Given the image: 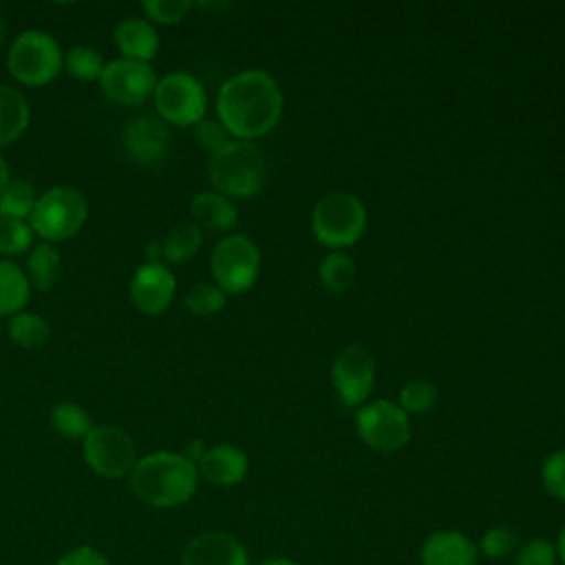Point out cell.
Returning a JSON list of instances; mask_svg holds the SVG:
<instances>
[{"label": "cell", "instance_id": "d4e9b609", "mask_svg": "<svg viewBox=\"0 0 565 565\" xmlns=\"http://www.w3.org/2000/svg\"><path fill=\"white\" fill-rule=\"evenodd\" d=\"M7 331H9L11 342H15L22 349H40L51 338V329H49L46 320L38 313H29V311H20V313L11 316Z\"/></svg>", "mask_w": 565, "mask_h": 565}, {"label": "cell", "instance_id": "d6a6232c", "mask_svg": "<svg viewBox=\"0 0 565 565\" xmlns=\"http://www.w3.org/2000/svg\"><path fill=\"white\" fill-rule=\"evenodd\" d=\"M33 245V230L26 221L0 218V254L15 256Z\"/></svg>", "mask_w": 565, "mask_h": 565}, {"label": "cell", "instance_id": "484cf974", "mask_svg": "<svg viewBox=\"0 0 565 565\" xmlns=\"http://www.w3.org/2000/svg\"><path fill=\"white\" fill-rule=\"evenodd\" d=\"M35 188L24 179H13L0 190V218L26 221L35 207Z\"/></svg>", "mask_w": 565, "mask_h": 565}, {"label": "cell", "instance_id": "836d02e7", "mask_svg": "<svg viewBox=\"0 0 565 565\" xmlns=\"http://www.w3.org/2000/svg\"><path fill=\"white\" fill-rule=\"evenodd\" d=\"M190 9H192V2L188 0H143L141 2V11L146 13L148 22L163 24V26L181 22L190 13Z\"/></svg>", "mask_w": 565, "mask_h": 565}, {"label": "cell", "instance_id": "30bf717a", "mask_svg": "<svg viewBox=\"0 0 565 565\" xmlns=\"http://www.w3.org/2000/svg\"><path fill=\"white\" fill-rule=\"evenodd\" d=\"M82 455L86 466L106 479L130 477L137 463V448L132 437L117 426H93L82 439Z\"/></svg>", "mask_w": 565, "mask_h": 565}, {"label": "cell", "instance_id": "f1b7e54d", "mask_svg": "<svg viewBox=\"0 0 565 565\" xmlns=\"http://www.w3.org/2000/svg\"><path fill=\"white\" fill-rule=\"evenodd\" d=\"M519 543H521L519 534L512 527L492 525L477 541V552H479V556H486L488 561H501L505 556H514Z\"/></svg>", "mask_w": 565, "mask_h": 565}, {"label": "cell", "instance_id": "cb8c5ba5", "mask_svg": "<svg viewBox=\"0 0 565 565\" xmlns=\"http://www.w3.org/2000/svg\"><path fill=\"white\" fill-rule=\"evenodd\" d=\"M60 271H62V256L51 243H40L31 249L26 260V276L35 289L40 291L51 289L57 282Z\"/></svg>", "mask_w": 565, "mask_h": 565}, {"label": "cell", "instance_id": "ac0fdd59", "mask_svg": "<svg viewBox=\"0 0 565 565\" xmlns=\"http://www.w3.org/2000/svg\"><path fill=\"white\" fill-rule=\"evenodd\" d=\"M113 40L124 60L150 64L159 51L157 29L146 18H124L117 22Z\"/></svg>", "mask_w": 565, "mask_h": 565}, {"label": "cell", "instance_id": "74e56055", "mask_svg": "<svg viewBox=\"0 0 565 565\" xmlns=\"http://www.w3.org/2000/svg\"><path fill=\"white\" fill-rule=\"evenodd\" d=\"M256 565H298V563L289 556H267V558H260Z\"/></svg>", "mask_w": 565, "mask_h": 565}, {"label": "cell", "instance_id": "ba28073f", "mask_svg": "<svg viewBox=\"0 0 565 565\" xmlns=\"http://www.w3.org/2000/svg\"><path fill=\"white\" fill-rule=\"evenodd\" d=\"M152 99L159 119L177 128L196 126L207 110V95L203 84L185 71H172L163 75L157 82Z\"/></svg>", "mask_w": 565, "mask_h": 565}, {"label": "cell", "instance_id": "8992f818", "mask_svg": "<svg viewBox=\"0 0 565 565\" xmlns=\"http://www.w3.org/2000/svg\"><path fill=\"white\" fill-rule=\"evenodd\" d=\"M88 218L86 196L71 185H53L42 192L29 216L33 234L46 243L66 241L75 236Z\"/></svg>", "mask_w": 565, "mask_h": 565}, {"label": "cell", "instance_id": "4fadbf2b", "mask_svg": "<svg viewBox=\"0 0 565 565\" xmlns=\"http://www.w3.org/2000/svg\"><path fill=\"white\" fill-rule=\"evenodd\" d=\"M172 146V132L157 117H137L124 128L126 154L143 168H154L166 161Z\"/></svg>", "mask_w": 565, "mask_h": 565}, {"label": "cell", "instance_id": "5b68a950", "mask_svg": "<svg viewBox=\"0 0 565 565\" xmlns=\"http://www.w3.org/2000/svg\"><path fill=\"white\" fill-rule=\"evenodd\" d=\"M9 73L24 86H46L64 68V53L53 35L40 29L22 31L7 53Z\"/></svg>", "mask_w": 565, "mask_h": 565}, {"label": "cell", "instance_id": "52a82bcc", "mask_svg": "<svg viewBox=\"0 0 565 565\" xmlns=\"http://www.w3.org/2000/svg\"><path fill=\"white\" fill-rule=\"evenodd\" d=\"M210 271L214 285L225 294H245L258 280L260 252L247 236L227 234L210 254Z\"/></svg>", "mask_w": 565, "mask_h": 565}, {"label": "cell", "instance_id": "277c9868", "mask_svg": "<svg viewBox=\"0 0 565 565\" xmlns=\"http://www.w3.org/2000/svg\"><path fill=\"white\" fill-rule=\"evenodd\" d=\"M366 230V207L351 192H329L313 205V238L331 249L351 247Z\"/></svg>", "mask_w": 565, "mask_h": 565}, {"label": "cell", "instance_id": "d6986e66", "mask_svg": "<svg viewBox=\"0 0 565 565\" xmlns=\"http://www.w3.org/2000/svg\"><path fill=\"white\" fill-rule=\"evenodd\" d=\"M192 223L210 232H230L238 223V212L232 199L218 192H199L190 201Z\"/></svg>", "mask_w": 565, "mask_h": 565}, {"label": "cell", "instance_id": "9a60e30c", "mask_svg": "<svg viewBox=\"0 0 565 565\" xmlns=\"http://www.w3.org/2000/svg\"><path fill=\"white\" fill-rule=\"evenodd\" d=\"M181 565H252V561L234 534L203 532L185 545Z\"/></svg>", "mask_w": 565, "mask_h": 565}, {"label": "cell", "instance_id": "e0dca14e", "mask_svg": "<svg viewBox=\"0 0 565 565\" xmlns=\"http://www.w3.org/2000/svg\"><path fill=\"white\" fill-rule=\"evenodd\" d=\"M199 477L218 488H232L241 483L247 475L249 459L243 448L234 444L210 446L203 457L196 461Z\"/></svg>", "mask_w": 565, "mask_h": 565}, {"label": "cell", "instance_id": "e575fe53", "mask_svg": "<svg viewBox=\"0 0 565 565\" xmlns=\"http://www.w3.org/2000/svg\"><path fill=\"white\" fill-rule=\"evenodd\" d=\"M541 483L552 499L565 501V448H558L543 459Z\"/></svg>", "mask_w": 565, "mask_h": 565}, {"label": "cell", "instance_id": "44dd1931", "mask_svg": "<svg viewBox=\"0 0 565 565\" xmlns=\"http://www.w3.org/2000/svg\"><path fill=\"white\" fill-rule=\"evenodd\" d=\"M31 296V282L13 260H0V316H15Z\"/></svg>", "mask_w": 565, "mask_h": 565}, {"label": "cell", "instance_id": "5bb4252c", "mask_svg": "<svg viewBox=\"0 0 565 565\" xmlns=\"http://www.w3.org/2000/svg\"><path fill=\"white\" fill-rule=\"evenodd\" d=\"M177 291L174 274L163 263H143L135 269L130 278L132 305L146 316L163 313Z\"/></svg>", "mask_w": 565, "mask_h": 565}, {"label": "cell", "instance_id": "8fae6325", "mask_svg": "<svg viewBox=\"0 0 565 565\" xmlns=\"http://www.w3.org/2000/svg\"><path fill=\"white\" fill-rule=\"evenodd\" d=\"M331 382L344 406H360L375 384V360L362 344L342 347L331 364Z\"/></svg>", "mask_w": 565, "mask_h": 565}, {"label": "cell", "instance_id": "d590c367", "mask_svg": "<svg viewBox=\"0 0 565 565\" xmlns=\"http://www.w3.org/2000/svg\"><path fill=\"white\" fill-rule=\"evenodd\" d=\"M194 135H196V139H199V146H201L203 150H207L210 157L216 154V152H221L223 148H227L232 141H236V139L230 135V130H227L218 119H207V117H203V119L194 126Z\"/></svg>", "mask_w": 565, "mask_h": 565}, {"label": "cell", "instance_id": "6da1fadb", "mask_svg": "<svg viewBox=\"0 0 565 565\" xmlns=\"http://www.w3.org/2000/svg\"><path fill=\"white\" fill-rule=\"evenodd\" d=\"M282 88L263 68H245L223 82L216 95V119L238 141L267 135L280 121Z\"/></svg>", "mask_w": 565, "mask_h": 565}, {"label": "cell", "instance_id": "ab89813d", "mask_svg": "<svg viewBox=\"0 0 565 565\" xmlns=\"http://www.w3.org/2000/svg\"><path fill=\"white\" fill-rule=\"evenodd\" d=\"M11 181V172H9V163L4 161V157L0 154V190Z\"/></svg>", "mask_w": 565, "mask_h": 565}, {"label": "cell", "instance_id": "f546056e", "mask_svg": "<svg viewBox=\"0 0 565 565\" xmlns=\"http://www.w3.org/2000/svg\"><path fill=\"white\" fill-rule=\"evenodd\" d=\"M397 404L406 415H424L437 404V386L430 380H411L399 388Z\"/></svg>", "mask_w": 565, "mask_h": 565}, {"label": "cell", "instance_id": "4316f807", "mask_svg": "<svg viewBox=\"0 0 565 565\" xmlns=\"http://www.w3.org/2000/svg\"><path fill=\"white\" fill-rule=\"evenodd\" d=\"M51 426L64 439H84L93 428L88 413L75 402H60L51 411Z\"/></svg>", "mask_w": 565, "mask_h": 565}, {"label": "cell", "instance_id": "7c38bea8", "mask_svg": "<svg viewBox=\"0 0 565 565\" xmlns=\"http://www.w3.org/2000/svg\"><path fill=\"white\" fill-rule=\"evenodd\" d=\"M157 82V73L150 64L124 57L108 62L97 79L102 95L119 106H137L146 102L152 97Z\"/></svg>", "mask_w": 565, "mask_h": 565}, {"label": "cell", "instance_id": "8d00e7d4", "mask_svg": "<svg viewBox=\"0 0 565 565\" xmlns=\"http://www.w3.org/2000/svg\"><path fill=\"white\" fill-rule=\"evenodd\" d=\"M53 565H110L108 556L93 545H77L64 552Z\"/></svg>", "mask_w": 565, "mask_h": 565}, {"label": "cell", "instance_id": "4dcf8cb0", "mask_svg": "<svg viewBox=\"0 0 565 565\" xmlns=\"http://www.w3.org/2000/svg\"><path fill=\"white\" fill-rule=\"evenodd\" d=\"M225 298L227 294L223 289H218L216 285H210V282H199L194 285L183 302L185 307L194 313V316H201V318H207V316H214L218 313L223 307H225Z\"/></svg>", "mask_w": 565, "mask_h": 565}, {"label": "cell", "instance_id": "2e32d148", "mask_svg": "<svg viewBox=\"0 0 565 565\" xmlns=\"http://www.w3.org/2000/svg\"><path fill=\"white\" fill-rule=\"evenodd\" d=\"M477 561V543L452 527L428 534L419 547L422 565H475Z\"/></svg>", "mask_w": 565, "mask_h": 565}, {"label": "cell", "instance_id": "9c48e42d", "mask_svg": "<svg viewBox=\"0 0 565 565\" xmlns=\"http://www.w3.org/2000/svg\"><path fill=\"white\" fill-rule=\"evenodd\" d=\"M355 433L371 450L395 452L411 439V419L397 402L375 399L358 408Z\"/></svg>", "mask_w": 565, "mask_h": 565}, {"label": "cell", "instance_id": "83f0119b", "mask_svg": "<svg viewBox=\"0 0 565 565\" xmlns=\"http://www.w3.org/2000/svg\"><path fill=\"white\" fill-rule=\"evenodd\" d=\"M106 62L104 57L86 44H75L64 53V68L71 77L79 82H97Z\"/></svg>", "mask_w": 565, "mask_h": 565}, {"label": "cell", "instance_id": "ffe728a7", "mask_svg": "<svg viewBox=\"0 0 565 565\" xmlns=\"http://www.w3.org/2000/svg\"><path fill=\"white\" fill-rule=\"evenodd\" d=\"M29 102L18 88L0 84V148L13 143L29 126Z\"/></svg>", "mask_w": 565, "mask_h": 565}, {"label": "cell", "instance_id": "1f68e13d", "mask_svg": "<svg viewBox=\"0 0 565 565\" xmlns=\"http://www.w3.org/2000/svg\"><path fill=\"white\" fill-rule=\"evenodd\" d=\"M514 565H558V554L554 541L545 536H530L519 543L514 556Z\"/></svg>", "mask_w": 565, "mask_h": 565}, {"label": "cell", "instance_id": "7a4b0ae2", "mask_svg": "<svg viewBox=\"0 0 565 565\" xmlns=\"http://www.w3.org/2000/svg\"><path fill=\"white\" fill-rule=\"evenodd\" d=\"M199 468L183 452L157 450L137 459L130 488L150 508L168 510L188 503L199 490Z\"/></svg>", "mask_w": 565, "mask_h": 565}, {"label": "cell", "instance_id": "603a6c76", "mask_svg": "<svg viewBox=\"0 0 565 565\" xmlns=\"http://www.w3.org/2000/svg\"><path fill=\"white\" fill-rule=\"evenodd\" d=\"M355 260L344 249H331L318 265L320 285L331 294H344L355 282Z\"/></svg>", "mask_w": 565, "mask_h": 565}, {"label": "cell", "instance_id": "f35d334b", "mask_svg": "<svg viewBox=\"0 0 565 565\" xmlns=\"http://www.w3.org/2000/svg\"><path fill=\"white\" fill-rule=\"evenodd\" d=\"M554 545H556V554H558V563L561 565H565V525L561 527V532H558V536H556V541H554Z\"/></svg>", "mask_w": 565, "mask_h": 565}, {"label": "cell", "instance_id": "7402d4cb", "mask_svg": "<svg viewBox=\"0 0 565 565\" xmlns=\"http://www.w3.org/2000/svg\"><path fill=\"white\" fill-rule=\"evenodd\" d=\"M201 243H203L201 227L194 225L192 221H183V223H177L166 234V238L161 243V256L170 265H181L199 252Z\"/></svg>", "mask_w": 565, "mask_h": 565}, {"label": "cell", "instance_id": "3957f363", "mask_svg": "<svg viewBox=\"0 0 565 565\" xmlns=\"http://www.w3.org/2000/svg\"><path fill=\"white\" fill-rule=\"evenodd\" d=\"M207 174L218 194L227 199H249L263 190L267 163L260 148L236 139L210 157Z\"/></svg>", "mask_w": 565, "mask_h": 565}]
</instances>
